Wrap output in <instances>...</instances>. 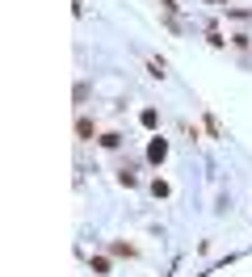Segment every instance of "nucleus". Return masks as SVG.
I'll list each match as a JSON object with an SVG mask.
<instances>
[{"instance_id":"nucleus-1","label":"nucleus","mask_w":252,"mask_h":277,"mask_svg":"<svg viewBox=\"0 0 252 277\" xmlns=\"http://www.w3.org/2000/svg\"><path fill=\"white\" fill-rule=\"evenodd\" d=\"M164 155H168V143H164V139H151V147H147V160H151V164H160Z\"/></svg>"},{"instance_id":"nucleus-2","label":"nucleus","mask_w":252,"mask_h":277,"mask_svg":"<svg viewBox=\"0 0 252 277\" xmlns=\"http://www.w3.org/2000/svg\"><path fill=\"white\" fill-rule=\"evenodd\" d=\"M76 134H80V139H93V122H88V118H76Z\"/></svg>"},{"instance_id":"nucleus-3","label":"nucleus","mask_w":252,"mask_h":277,"mask_svg":"<svg viewBox=\"0 0 252 277\" xmlns=\"http://www.w3.org/2000/svg\"><path fill=\"white\" fill-rule=\"evenodd\" d=\"M147 72H151V76H164V59H156V55H147Z\"/></svg>"}]
</instances>
